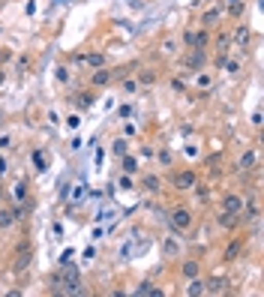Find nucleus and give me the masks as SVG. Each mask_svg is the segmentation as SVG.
I'll return each instance as SVG.
<instances>
[{"label":"nucleus","mask_w":264,"mask_h":297,"mask_svg":"<svg viewBox=\"0 0 264 297\" xmlns=\"http://www.w3.org/2000/svg\"><path fill=\"white\" fill-rule=\"evenodd\" d=\"M192 210L189 207H174L171 213H168V222H171V228L174 231H189L192 228Z\"/></svg>","instance_id":"f257e3e1"},{"label":"nucleus","mask_w":264,"mask_h":297,"mask_svg":"<svg viewBox=\"0 0 264 297\" xmlns=\"http://www.w3.org/2000/svg\"><path fill=\"white\" fill-rule=\"evenodd\" d=\"M243 204H247V198L240 193H225L222 195V210H228V213H243Z\"/></svg>","instance_id":"f03ea898"},{"label":"nucleus","mask_w":264,"mask_h":297,"mask_svg":"<svg viewBox=\"0 0 264 297\" xmlns=\"http://www.w3.org/2000/svg\"><path fill=\"white\" fill-rule=\"evenodd\" d=\"M195 183H198V177H195L192 168H183V171H177L174 174V186L177 189H183V193H186V189H195Z\"/></svg>","instance_id":"7ed1b4c3"},{"label":"nucleus","mask_w":264,"mask_h":297,"mask_svg":"<svg viewBox=\"0 0 264 297\" xmlns=\"http://www.w3.org/2000/svg\"><path fill=\"white\" fill-rule=\"evenodd\" d=\"M204 63H207V54L201 51V48H192V51L186 54V60H183V66H186V69H192V72L204 69Z\"/></svg>","instance_id":"20e7f679"},{"label":"nucleus","mask_w":264,"mask_h":297,"mask_svg":"<svg viewBox=\"0 0 264 297\" xmlns=\"http://www.w3.org/2000/svg\"><path fill=\"white\" fill-rule=\"evenodd\" d=\"M111 81H114V72L105 69V66L93 69V75H90V84H93V88H105V84H111Z\"/></svg>","instance_id":"39448f33"},{"label":"nucleus","mask_w":264,"mask_h":297,"mask_svg":"<svg viewBox=\"0 0 264 297\" xmlns=\"http://www.w3.org/2000/svg\"><path fill=\"white\" fill-rule=\"evenodd\" d=\"M243 216H237V213H228V210H219L216 213V225L225 228V231H231V228H237V222H240Z\"/></svg>","instance_id":"423d86ee"},{"label":"nucleus","mask_w":264,"mask_h":297,"mask_svg":"<svg viewBox=\"0 0 264 297\" xmlns=\"http://www.w3.org/2000/svg\"><path fill=\"white\" fill-rule=\"evenodd\" d=\"M225 285H228L225 276H210V279L204 282V294H222V291H225Z\"/></svg>","instance_id":"0eeeda50"},{"label":"nucleus","mask_w":264,"mask_h":297,"mask_svg":"<svg viewBox=\"0 0 264 297\" xmlns=\"http://www.w3.org/2000/svg\"><path fill=\"white\" fill-rule=\"evenodd\" d=\"M27 267H30V249H27V246H21V249H18V255H15L12 270H15V273H24Z\"/></svg>","instance_id":"6e6552de"},{"label":"nucleus","mask_w":264,"mask_h":297,"mask_svg":"<svg viewBox=\"0 0 264 297\" xmlns=\"http://www.w3.org/2000/svg\"><path fill=\"white\" fill-rule=\"evenodd\" d=\"M180 273H183V279H192V276H198V273H201V261H195V258H183V264H180Z\"/></svg>","instance_id":"1a4fd4ad"},{"label":"nucleus","mask_w":264,"mask_h":297,"mask_svg":"<svg viewBox=\"0 0 264 297\" xmlns=\"http://www.w3.org/2000/svg\"><path fill=\"white\" fill-rule=\"evenodd\" d=\"M258 168V150H247L240 156V171H255Z\"/></svg>","instance_id":"9d476101"},{"label":"nucleus","mask_w":264,"mask_h":297,"mask_svg":"<svg viewBox=\"0 0 264 297\" xmlns=\"http://www.w3.org/2000/svg\"><path fill=\"white\" fill-rule=\"evenodd\" d=\"M207 42H210V36H207V30L201 27V30H192V42H189V48H207Z\"/></svg>","instance_id":"9b49d317"},{"label":"nucleus","mask_w":264,"mask_h":297,"mask_svg":"<svg viewBox=\"0 0 264 297\" xmlns=\"http://www.w3.org/2000/svg\"><path fill=\"white\" fill-rule=\"evenodd\" d=\"M15 222H18L15 210L12 207H0V228H12Z\"/></svg>","instance_id":"f8f14e48"},{"label":"nucleus","mask_w":264,"mask_h":297,"mask_svg":"<svg viewBox=\"0 0 264 297\" xmlns=\"http://www.w3.org/2000/svg\"><path fill=\"white\" fill-rule=\"evenodd\" d=\"M240 249H243V237H237V240H231V243H228V249H225V255H222V258H225V261H234V258L240 255Z\"/></svg>","instance_id":"ddd939ff"},{"label":"nucleus","mask_w":264,"mask_h":297,"mask_svg":"<svg viewBox=\"0 0 264 297\" xmlns=\"http://www.w3.org/2000/svg\"><path fill=\"white\" fill-rule=\"evenodd\" d=\"M216 24H219V9H207V12L201 15V27L210 30V27H216Z\"/></svg>","instance_id":"4468645a"},{"label":"nucleus","mask_w":264,"mask_h":297,"mask_svg":"<svg viewBox=\"0 0 264 297\" xmlns=\"http://www.w3.org/2000/svg\"><path fill=\"white\" fill-rule=\"evenodd\" d=\"M186 294H189V297H201V294H204V279L192 276V279H189V285H186Z\"/></svg>","instance_id":"2eb2a0df"},{"label":"nucleus","mask_w":264,"mask_h":297,"mask_svg":"<svg viewBox=\"0 0 264 297\" xmlns=\"http://www.w3.org/2000/svg\"><path fill=\"white\" fill-rule=\"evenodd\" d=\"M141 186H144L147 193H159V186H162V180H159L156 174H144V180H141Z\"/></svg>","instance_id":"dca6fc26"},{"label":"nucleus","mask_w":264,"mask_h":297,"mask_svg":"<svg viewBox=\"0 0 264 297\" xmlns=\"http://www.w3.org/2000/svg\"><path fill=\"white\" fill-rule=\"evenodd\" d=\"M120 165H124V174H135V171H138V159L129 156V153L120 156Z\"/></svg>","instance_id":"f3484780"},{"label":"nucleus","mask_w":264,"mask_h":297,"mask_svg":"<svg viewBox=\"0 0 264 297\" xmlns=\"http://www.w3.org/2000/svg\"><path fill=\"white\" fill-rule=\"evenodd\" d=\"M84 63H87V66H93V69H99V66H105V54H102V51H93V54H87V57H84Z\"/></svg>","instance_id":"a211bd4d"},{"label":"nucleus","mask_w":264,"mask_h":297,"mask_svg":"<svg viewBox=\"0 0 264 297\" xmlns=\"http://www.w3.org/2000/svg\"><path fill=\"white\" fill-rule=\"evenodd\" d=\"M195 84H198V88L204 90V93H207V90H210V84H213V78H210V72H204V69H198V75H195Z\"/></svg>","instance_id":"6ab92c4d"},{"label":"nucleus","mask_w":264,"mask_h":297,"mask_svg":"<svg viewBox=\"0 0 264 297\" xmlns=\"http://www.w3.org/2000/svg\"><path fill=\"white\" fill-rule=\"evenodd\" d=\"M111 153H114V156H126V153H129V141H126V138H114Z\"/></svg>","instance_id":"aec40b11"},{"label":"nucleus","mask_w":264,"mask_h":297,"mask_svg":"<svg viewBox=\"0 0 264 297\" xmlns=\"http://www.w3.org/2000/svg\"><path fill=\"white\" fill-rule=\"evenodd\" d=\"M234 42H237V45H249V27L247 24H240V27L234 30Z\"/></svg>","instance_id":"412c9836"},{"label":"nucleus","mask_w":264,"mask_h":297,"mask_svg":"<svg viewBox=\"0 0 264 297\" xmlns=\"http://www.w3.org/2000/svg\"><path fill=\"white\" fill-rule=\"evenodd\" d=\"M228 15L231 18H240V15H243V0H240V3H228Z\"/></svg>","instance_id":"4be33fe9"},{"label":"nucleus","mask_w":264,"mask_h":297,"mask_svg":"<svg viewBox=\"0 0 264 297\" xmlns=\"http://www.w3.org/2000/svg\"><path fill=\"white\" fill-rule=\"evenodd\" d=\"M117 186L120 189H132V174H120L117 177Z\"/></svg>","instance_id":"5701e85b"},{"label":"nucleus","mask_w":264,"mask_h":297,"mask_svg":"<svg viewBox=\"0 0 264 297\" xmlns=\"http://www.w3.org/2000/svg\"><path fill=\"white\" fill-rule=\"evenodd\" d=\"M15 198H18V201H24V198H27V183H24V180L15 183Z\"/></svg>","instance_id":"b1692460"},{"label":"nucleus","mask_w":264,"mask_h":297,"mask_svg":"<svg viewBox=\"0 0 264 297\" xmlns=\"http://www.w3.org/2000/svg\"><path fill=\"white\" fill-rule=\"evenodd\" d=\"M138 81L141 84H153V81H156V72H138Z\"/></svg>","instance_id":"393cba45"},{"label":"nucleus","mask_w":264,"mask_h":297,"mask_svg":"<svg viewBox=\"0 0 264 297\" xmlns=\"http://www.w3.org/2000/svg\"><path fill=\"white\" fill-rule=\"evenodd\" d=\"M66 126H69V129H78V126H81V117H78V114H69V117H66Z\"/></svg>","instance_id":"a878e982"},{"label":"nucleus","mask_w":264,"mask_h":297,"mask_svg":"<svg viewBox=\"0 0 264 297\" xmlns=\"http://www.w3.org/2000/svg\"><path fill=\"white\" fill-rule=\"evenodd\" d=\"M222 66H225V69H228V72H240V63H237V60H225Z\"/></svg>","instance_id":"bb28decb"},{"label":"nucleus","mask_w":264,"mask_h":297,"mask_svg":"<svg viewBox=\"0 0 264 297\" xmlns=\"http://www.w3.org/2000/svg\"><path fill=\"white\" fill-rule=\"evenodd\" d=\"M135 88H138V84H135L132 78H124V90H126V93H135Z\"/></svg>","instance_id":"cd10ccee"},{"label":"nucleus","mask_w":264,"mask_h":297,"mask_svg":"<svg viewBox=\"0 0 264 297\" xmlns=\"http://www.w3.org/2000/svg\"><path fill=\"white\" fill-rule=\"evenodd\" d=\"M57 81H69V72H66V66H57Z\"/></svg>","instance_id":"c85d7f7f"},{"label":"nucleus","mask_w":264,"mask_h":297,"mask_svg":"<svg viewBox=\"0 0 264 297\" xmlns=\"http://www.w3.org/2000/svg\"><path fill=\"white\" fill-rule=\"evenodd\" d=\"M159 162H162V165H171V153H168V150H159Z\"/></svg>","instance_id":"c756f323"},{"label":"nucleus","mask_w":264,"mask_h":297,"mask_svg":"<svg viewBox=\"0 0 264 297\" xmlns=\"http://www.w3.org/2000/svg\"><path fill=\"white\" fill-rule=\"evenodd\" d=\"M171 88H174L177 93H183V90H186V84H183V78H174V81H171Z\"/></svg>","instance_id":"7c9ffc66"},{"label":"nucleus","mask_w":264,"mask_h":297,"mask_svg":"<svg viewBox=\"0 0 264 297\" xmlns=\"http://www.w3.org/2000/svg\"><path fill=\"white\" fill-rule=\"evenodd\" d=\"M117 114H120V117H124V120H126V117L132 114V108H129V105H120V111H117Z\"/></svg>","instance_id":"2f4dec72"},{"label":"nucleus","mask_w":264,"mask_h":297,"mask_svg":"<svg viewBox=\"0 0 264 297\" xmlns=\"http://www.w3.org/2000/svg\"><path fill=\"white\" fill-rule=\"evenodd\" d=\"M9 144H12V138H9V135H3V138H0V150H6Z\"/></svg>","instance_id":"473e14b6"},{"label":"nucleus","mask_w":264,"mask_h":297,"mask_svg":"<svg viewBox=\"0 0 264 297\" xmlns=\"http://www.w3.org/2000/svg\"><path fill=\"white\" fill-rule=\"evenodd\" d=\"M0 174H6V159H0Z\"/></svg>","instance_id":"72a5a7b5"},{"label":"nucleus","mask_w":264,"mask_h":297,"mask_svg":"<svg viewBox=\"0 0 264 297\" xmlns=\"http://www.w3.org/2000/svg\"><path fill=\"white\" fill-rule=\"evenodd\" d=\"M129 3H132V6H138V3H141V0H129Z\"/></svg>","instance_id":"f704fd0d"},{"label":"nucleus","mask_w":264,"mask_h":297,"mask_svg":"<svg viewBox=\"0 0 264 297\" xmlns=\"http://www.w3.org/2000/svg\"><path fill=\"white\" fill-rule=\"evenodd\" d=\"M228 3H240V0H228Z\"/></svg>","instance_id":"c9c22d12"}]
</instances>
